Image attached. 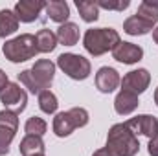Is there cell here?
I'll return each mask as SVG.
<instances>
[{
  "label": "cell",
  "mask_w": 158,
  "mask_h": 156,
  "mask_svg": "<svg viewBox=\"0 0 158 156\" xmlns=\"http://www.w3.org/2000/svg\"><path fill=\"white\" fill-rule=\"evenodd\" d=\"M9 81H7V76H6V72L4 70H0V94H2V90L6 88V84H7Z\"/></svg>",
  "instance_id": "cell-27"
},
{
  "label": "cell",
  "mask_w": 158,
  "mask_h": 156,
  "mask_svg": "<svg viewBox=\"0 0 158 156\" xmlns=\"http://www.w3.org/2000/svg\"><path fill=\"white\" fill-rule=\"evenodd\" d=\"M2 53L6 55V59H9L11 63H24L28 59H33L39 53L37 48V39L31 33H24L19 35L15 39L7 40L2 46Z\"/></svg>",
  "instance_id": "cell-4"
},
{
  "label": "cell",
  "mask_w": 158,
  "mask_h": 156,
  "mask_svg": "<svg viewBox=\"0 0 158 156\" xmlns=\"http://www.w3.org/2000/svg\"><path fill=\"white\" fill-rule=\"evenodd\" d=\"M44 142L39 136H26L20 145H19V151L20 156H33V154H42L44 153Z\"/></svg>",
  "instance_id": "cell-18"
},
{
  "label": "cell",
  "mask_w": 158,
  "mask_h": 156,
  "mask_svg": "<svg viewBox=\"0 0 158 156\" xmlns=\"http://www.w3.org/2000/svg\"><path fill=\"white\" fill-rule=\"evenodd\" d=\"M0 101L6 107V110H11L15 114H20L26 109L28 103V94L24 92V88H20V84L17 83H7L6 88L0 94Z\"/></svg>",
  "instance_id": "cell-7"
},
{
  "label": "cell",
  "mask_w": 158,
  "mask_h": 156,
  "mask_svg": "<svg viewBox=\"0 0 158 156\" xmlns=\"http://www.w3.org/2000/svg\"><path fill=\"white\" fill-rule=\"evenodd\" d=\"M98 7H103V9H116V11H123L129 7V0H119V2H110V0H96Z\"/></svg>",
  "instance_id": "cell-25"
},
{
  "label": "cell",
  "mask_w": 158,
  "mask_h": 156,
  "mask_svg": "<svg viewBox=\"0 0 158 156\" xmlns=\"http://www.w3.org/2000/svg\"><path fill=\"white\" fill-rule=\"evenodd\" d=\"M129 125V129L134 134H143L149 140L158 138V119L151 114H142V116L131 117L129 121H125Z\"/></svg>",
  "instance_id": "cell-10"
},
{
  "label": "cell",
  "mask_w": 158,
  "mask_h": 156,
  "mask_svg": "<svg viewBox=\"0 0 158 156\" xmlns=\"http://www.w3.org/2000/svg\"><path fill=\"white\" fill-rule=\"evenodd\" d=\"M147 151H149V154H151V156H158V138H155V140H149Z\"/></svg>",
  "instance_id": "cell-26"
},
{
  "label": "cell",
  "mask_w": 158,
  "mask_h": 156,
  "mask_svg": "<svg viewBox=\"0 0 158 156\" xmlns=\"http://www.w3.org/2000/svg\"><path fill=\"white\" fill-rule=\"evenodd\" d=\"M153 39H155V42L158 44V28L156 30H153Z\"/></svg>",
  "instance_id": "cell-29"
},
{
  "label": "cell",
  "mask_w": 158,
  "mask_h": 156,
  "mask_svg": "<svg viewBox=\"0 0 158 156\" xmlns=\"http://www.w3.org/2000/svg\"><path fill=\"white\" fill-rule=\"evenodd\" d=\"M76 6H77L79 15H81V18H83L85 22H94V20H98V17H99V7H98L96 2H92V0H77Z\"/></svg>",
  "instance_id": "cell-20"
},
{
  "label": "cell",
  "mask_w": 158,
  "mask_h": 156,
  "mask_svg": "<svg viewBox=\"0 0 158 156\" xmlns=\"http://www.w3.org/2000/svg\"><path fill=\"white\" fill-rule=\"evenodd\" d=\"M19 30V18L15 11L2 9L0 11V37H7Z\"/></svg>",
  "instance_id": "cell-19"
},
{
  "label": "cell",
  "mask_w": 158,
  "mask_h": 156,
  "mask_svg": "<svg viewBox=\"0 0 158 156\" xmlns=\"http://www.w3.org/2000/svg\"><path fill=\"white\" fill-rule=\"evenodd\" d=\"M19 81L31 92V94H37L39 96V88H37V84H35V81H33V77H31V74H30V70H22L20 74H19Z\"/></svg>",
  "instance_id": "cell-24"
},
{
  "label": "cell",
  "mask_w": 158,
  "mask_h": 156,
  "mask_svg": "<svg viewBox=\"0 0 158 156\" xmlns=\"http://www.w3.org/2000/svg\"><path fill=\"white\" fill-rule=\"evenodd\" d=\"M46 127H48V125H46L44 119L33 116V117H30V119L26 121L24 130H26V136H39V138H42L44 132H46Z\"/></svg>",
  "instance_id": "cell-23"
},
{
  "label": "cell",
  "mask_w": 158,
  "mask_h": 156,
  "mask_svg": "<svg viewBox=\"0 0 158 156\" xmlns=\"http://www.w3.org/2000/svg\"><path fill=\"white\" fill-rule=\"evenodd\" d=\"M19 129V117L11 110L0 112V156L9 153V145Z\"/></svg>",
  "instance_id": "cell-8"
},
{
  "label": "cell",
  "mask_w": 158,
  "mask_h": 156,
  "mask_svg": "<svg viewBox=\"0 0 158 156\" xmlns=\"http://www.w3.org/2000/svg\"><path fill=\"white\" fill-rule=\"evenodd\" d=\"M35 39H37V48L42 53H48V51L55 50V46H57V35L52 30H40V31H37Z\"/></svg>",
  "instance_id": "cell-21"
},
{
  "label": "cell",
  "mask_w": 158,
  "mask_h": 156,
  "mask_svg": "<svg viewBox=\"0 0 158 156\" xmlns=\"http://www.w3.org/2000/svg\"><path fill=\"white\" fill-rule=\"evenodd\" d=\"M107 149L114 156H136V153L140 151V143L127 123H116L109 130Z\"/></svg>",
  "instance_id": "cell-1"
},
{
  "label": "cell",
  "mask_w": 158,
  "mask_h": 156,
  "mask_svg": "<svg viewBox=\"0 0 158 156\" xmlns=\"http://www.w3.org/2000/svg\"><path fill=\"white\" fill-rule=\"evenodd\" d=\"M158 20V2H142L136 15L123 22V31L129 35H145L153 30Z\"/></svg>",
  "instance_id": "cell-3"
},
{
  "label": "cell",
  "mask_w": 158,
  "mask_h": 156,
  "mask_svg": "<svg viewBox=\"0 0 158 156\" xmlns=\"http://www.w3.org/2000/svg\"><path fill=\"white\" fill-rule=\"evenodd\" d=\"M57 66L68 76V77L76 79V81H83L90 76V61L85 59L79 53H61L57 57Z\"/></svg>",
  "instance_id": "cell-6"
},
{
  "label": "cell",
  "mask_w": 158,
  "mask_h": 156,
  "mask_svg": "<svg viewBox=\"0 0 158 156\" xmlns=\"http://www.w3.org/2000/svg\"><path fill=\"white\" fill-rule=\"evenodd\" d=\"M88 123V112L81 107H74L66 112H59L53 117V132L59 138L70 136L76 129H81Z\"/></svg>",
  "instance_id": "cell-5"
},
{
  "label": "cell",
  "mask_w": 158,
  "mask_h": 156,
  "mask_svg": "<svg viewBox=\"0 0 158 156\" xmlns=\"http://www.w3.org/2000/svg\"><path fill=\"white\" fill-rule=\"evenodd\" d=\"M119 42H121V39H119V33L116 30H112V28H92L85 33L83 46L90 55L99 57L107 51H112Z\"/></svg>",
  "instance_id": "cell-2"
},
{
  "label": "cell",
  "mask_w": 158,
  "mask_h": 156,
  "mask_svg": "<svg viewBox=\"0 0 158 156\" xmlns=\"http://www.w3.org/2000/svg\"><path fill=\"white\" fill-rule=\"evenodd\" d=\"M138 105H140L138 96L129 92V90H121L114 99V109H116V112L119 116H127V114L134 112L138 109Z\"/></svg>",
  "instance_id": "cell-15"
},
{
  "label": "cell",
  "mask_w": 158,
  "mask_h": 156,
  "mask_svg": "<svg viewBox=\"0 0 158 156\" xmlns=\"http://www.w3.org/2000/svg\"><path fill=\"white\" fill-rule=\"evenodd\" d=\"M30 74H31V77H33V81H35L39 92L48 90V88L52 86V81H53L55 64H53L52 61H48V59H39V61L31 66Z\"/></svg>",
  "instance_id": "cell-9"
},
{
  "label": "cell",
  "mask_w": 158,
  "mask_h": 156,
  "mask_svg": "<svg viewBox=\"0 0 158 156\" xmlns=\"http://www.w3.org/2000/svg\"><path fill=\"white\" fill-rule=\"evenodd\" d=\"M42 9H46V2L42 0H20L15 6V15L20 22H33L39 18Z\"/></svg>",
  "instance_id": "cell-12"
},
{
  "label": "cell",
  "mask_w": 158,
  "mask_h": 156,
  "mask_svg": "<svg viewBox=\"0 0 158 156\" xmlns=\"http://www.w3.org/2000/svg\"><path fill=\"white\" fill-rule=\"evenodd\" d=\"M57 105H59V103H57V97H55L53 92L42 90L39 94V107L44 114H53V112L57 110Z\"/></svg>",
  "instance_id": "cell-22"
},
{
  "label": "cell",
  "mask_w": 158,
  "mask_h": 156,
  "mask_svg": "<svg viewBox=\"0 0 158 156\" xmlns=\"http://www.w3.org/2000/svg\"><path fill=\"white\" fill-rule=\"evenodd\" d=\"M33 156H44V153H42V154H33Z\"/></svg>",
  "instance_id": "cell-31"
},
{
  "label": "cell",
  "mask_w": 158,
  "mask_h": 156,
  "mask_svg": "<svg viewBox=\"0 0 158 156\" xmlns=\"http://www.w3.org/2000/svg\"><path fill=\"white\" fill-rule=\"evenodd\" d=\"M149 83H151L149 72L145 68H138V70L129 72L125 77L121 79V90H129V92H132V94L138 96V94H142V92L147 90Z\"/></svg>",
  "instance_id": "cell-11"
},
{
  "label": "cell",
  "mask_w": 158,
  "mask_h": 156,
  "mask_svg": "<svg viewBox=\"0 0 158 156\" xmlns=\"http://www.w3.org/2000/svg\"><path fill=\"white\" fill-rule=\"evenodd\" d=\"M155 103H156V107H158V88L155 90Z\"/></svg>",
  "instance_id": "cell-30"
},
{
  "label": "cell",
  "mask_w": 158,
  "mask_h": 156,
  "mask_svg": "<svg viewBox=\"0 0 158 156\" xmlns=\"http://www.w3.org/2000/svg\"><path fill=\"white\" fill-rule=\"evenodd\" d=\"M112 55H114L116 61L123 63V64H134L143 57V50L138 44H132V42H119L112 50Z\"/></svg>",
  "instance_id": "cell-14"
},
{
  "label": "cell",
  "mask_w": 158,
  "mask_h": 156,
  "mask_svg": "<svg viewBox=\"0 0 158 156\" xmlns=\"http://www.w3.org/2000/svg\"><path fill=\"white\" fill-rule=\"evenodd\" d=\"M92 156H114V154H112V153H110V151L105 147V149H99V151H96Z\"/></svg>",
  "instance_id": "cell-28"
},
{
  "label": "cell",
  "mask_w": 158,
  "mask_h": 156,
  "mask_svg": "<svg viewBox=\"0 0 158 156\" xmlns=\"http://www.w3.org/2000/svg\"><path fill=\"white\" fill-rule=\"evenodd\" d=\"M119 84H121V77H119L118 70H114L110 66H103V68L98 70V74H96V86H98L99 92L110 94V92H114L118 88Z\"/></svg>",
  "instance_id": "cell-13"
},
{
  "label": "cell",
  "mask_w": 158,
  "mask_h": 156,
  "mask_svg": "<svg viewBox=\"0 0 158 156\" xmlns=\"http://www.w3.org/2000/svg\"><path fill=\"white\" fill-rule=\"evenodd\" d=\"M55 35H57V40L61 44L74 46V44H77V40H79V26L74 24V22H64V24L59 26Z\"/></svg>",
  "instance_id": "cell-17"
},
{
  "label": "cell",
  "mask_w": 158,
  "mask_h": 156,
  "mask_svg": "<svg viewBox=\"0 0 158 156\" xmlns=\"http://www.w3.org/2000/svg\"><path fill=\"white\" fill-rule=\"evenodd\" d=\"M46 15L53 20V22H59V24H64L70 17V7L64 0H53V2H48L46 4Z\"/></svg>",
  "instance_id": "cell-16"
}]
</instances>
